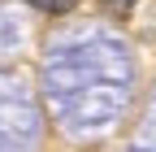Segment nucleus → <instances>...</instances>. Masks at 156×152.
Returning a JSON list of instances; mask_svg holds the SVG:
<instances>
[{"instance_id": "f257e3e1", "label": "nucleus", "mask_w": 156, "mask_h": 152, "mask_svg": "<svg viewBox=\"0 0 156 152\" xmlns=\"http://www.w3.org/2000/svg\"><path fill=\"white\" fill-rule=\"evenodd\" d=\"M134 9H139V0H100V13L113 17V22H130Z\"/></svg>"}, {"instance_id": "f03ea898", "label": "nucleus", "mask_w": 156, "mask_h": 152, "mask_svg": "<svg viewBox=\"0 0 156 152\" xmlns=\"http://www.w3.org/2000/svg\"><path fill=\"white\" fill-rule=\"evenodd\" d=\"M74 5L78 0H48V13L52 17H65V13H74Z\"/></svg>"}, {"instance_id": "7ed1b4c3", "label": "nucleus", "mask_w": 156, "mask_h": 152, "mask_svg": "<svg viewBox=\"0 0 156 152\" xmlns=\"http://www.w3.org/2000/svg\"><path fill=\"white\" fill-rule=\"evenodd\" d=\"M26 5H30V9H48V0H26Z\"/></svg>"}]
</instances>
